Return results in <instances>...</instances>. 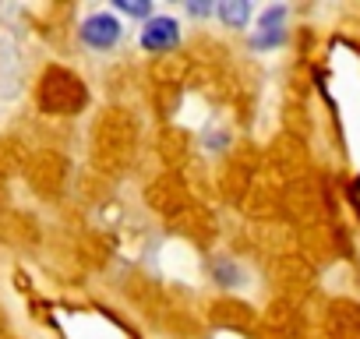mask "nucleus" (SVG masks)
<instances>
[{
    "instance_id": "obj_5",
    "label": "nucleus",
    "mask_w": 360,
    "mask_h": 339,
    "mask_svg": "<svg viewBox=\"0 0 360 339\" xmlns=\"http://www.w3.org/2000/svg\"><path fill=\"white\" fill-rule=\"evenodd\" d=\"M113 15H131V18H148L152 8L148 4H113Z\"/></svg>"
},
{
    "instance_id": "obj_4",
    "label": "nucleus",
    "mask_w": 360,
    "mask_h": 339,
    "mask_svg": "<svg viewBox=\"0 0 360 339\" xmlns=\"http://www.w3.org/2000/svg\"><path fill=\"white\" fill-rule=\"evenodd\" d=\"M216 15H219L230 29H244L248 18H251V4H244V0H226V4L216 8Z\"/></svg>"
},
{
    "instance_id": "obj_3",
    "label": "nucleus",
    "mask_w": 360,
    "mask_h": 339,
    "mask_svg": "<svg viewBox=\"0 0 360 339\" xmlns=\"http://www.w3.org/2000/svg\"><path fill=\"white\" fill-rule=\"evenodd\" d=\"M283 36H286V8L272 4V8H265L258 15V29L251 36V46L255 50H272V46L283 43Z\"/></svg>"
},
{
    "instance_id": "obj_1",
    "label": "nucleus",
    "mask_w": 360,
    "mask_h": 339,
    "mask_svg": "<svg viewBox=\"0 0 360 339\" xmlns=\"http://www.w3.org/2000/svg\"><path fill=\"white\" fill-rule=\"evenodd\" d=\"M78 36H82V43L92 46V50H113V46L124 39V22H120L113 11H96V15H89V18L82 22Z\"/></svg>"
},
{
    "instance_id": "obj_2",
    "label": "nucleus",
    "mask_w": 360,
    "mask_h": 339,
    "mask_svg": "<svg viewBox=\"0 0 360 339\" xmlns=\"http://www.w3.org/2000/svg\"><path fill=\"white\" fill-rule=\"evenodd\" d=\"M138 43H141V50H148V53H169V50L180 46V22L169 18V15H152V18L141 25Z\"/></svg>"
},
{
    "instance_id": "obj_6",
    "label": "nucleus",
    "mask_w": 360,
    "mask_h": 339,
    "mask_svg": "<svg viewBox=\"0 0 360 339\" xmlns=\"http://www.w3.org/2000/svg\"><path fill=\"white\" fill-rule=\"evenodd\" d=\"M188 11H191V15H209L212 8H209V4H188Z\"/></svg>"
}]
</instances>
